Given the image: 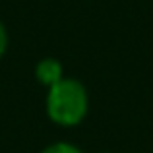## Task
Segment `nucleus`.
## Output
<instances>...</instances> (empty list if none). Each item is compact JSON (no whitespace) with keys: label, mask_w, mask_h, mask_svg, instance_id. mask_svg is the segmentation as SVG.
Segmentation results:
<instances>
[{"label":"nucleus","mask_w":153,"mask_h":153,"mask_svg":"<svg viewBox=\"0 0 153 153\" xmlns=\"http://www.w3.org/2000/svg\"><path fill=\"white\" fill-rule=\"evenodd\" d=\"M105 153H108V151H105Z\"/></svg>","instance_id":"obj_5"},{"label":"nucleus","mask_w":153,"mask_h":153,"mask_svg":"<svg viewBox=\"0 0 153 153\" xmlns=\"http://www.w3.org/2000/svg\"><path fill=\"white\" fill-rule=\"evenodd\" d=\"M35 76H37L39 83H43L45 87H52L54 83H58L62 76V64L56 58H43L35 68Z\"/></svg>","instance_id":"obj_2"},{"label":"nucleus","mask_w":153,"mask_h":153,"mask_svg":"<svg viewBox=\"0 0 153 153\" xmlns=\"http://www.w3.org/2000/svg\"><path fill=\"white\" fill-rule=\"evenodd\" d=\"M41 153H82V149L72 143H66V142H58V143H52V146L45 147Z\"/></svg>","instance_id":"obj_3"},{"label":"nucleus","mask_w":153,"mask_h":153,"mask_svg":"<svg viewBox=\"0 0 153 153\" xmlns=\"http://www.w3.org/2000/svg\"><path fill=\"white\" fill-rule=\"evenodd\" d=\"M87 91L78 79L62 78L49 87L47 93V114L58 126H76L87 114Z\"/></svg>","instance_id":"obj_1"},{"label":"nucleus","mask_w":153,"mask_h":153,"mask_svg":"<svg viewBox=\"0 0 153 153\" xmlns=\"http://www.w3.org/2000/svg\"><path fill=\"white\" fill-rule=\"evenodd\" d=\"M6 47H8V35H6V27L2 25V22H0V58L4 56V52H6Z\"/></svg>","instance_id":"obj_4"}]
</instances>
